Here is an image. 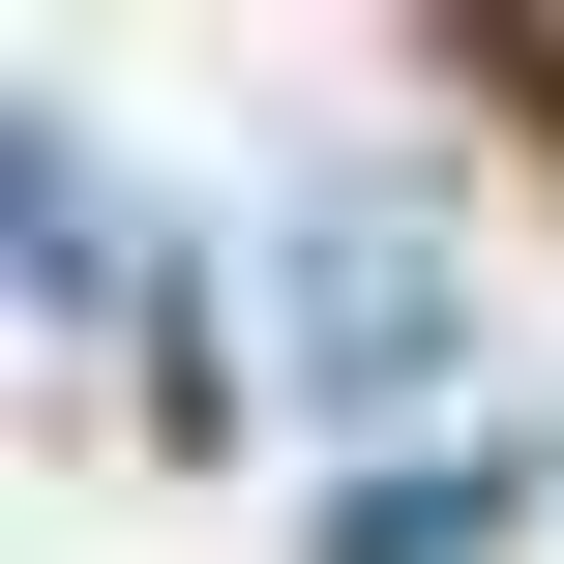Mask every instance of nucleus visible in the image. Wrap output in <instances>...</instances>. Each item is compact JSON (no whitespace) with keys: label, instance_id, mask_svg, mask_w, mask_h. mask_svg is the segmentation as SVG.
I'll list each match as a JSON object with an SVG mask.
<instances>
[{"label":"nucleus","instance_id":"1","mask_svg":"<svg viewBox=\"0 0 564 564\" xmlns=\"http://www.w3.org/2000/svg\"><path fill=\"white\" fill-rule=\"evenodd\" d=\"M268 327H297V387H327V416L446 446V357H476V297H446V238H416V208H357V178H327V208L268 238Z\"/></svg>","mask_w":564,"mask_h":564},{"label":"nucleus","instance_id":"2","mask_svg":"<svg viewBox=\"0 0 564 564\" xmlns=\"http://www.w3.org/2000/svg\"><path fill=\"white\" fill-rule=\"evenodd\" d=\"M535 535V416H446V446H357V506H327V564H506Z\"/></svg>","mask_w":564,"mask_h":564},{"label":"nucleus","instance_id":"3","mask_svg":"<svg viewBox=\"0 0 564 564\" xmlns=\"http://www.w3.org/2000/svg\"><path fill=\"white\" fill-rule=\"evenodd\" d=\"M0 268H30V297H59V327H119V297H149V238H119V149H89V119H59V89H30V119H0Z\"/></svg>","mask_w":564,"mask_h":564}]
</instances>
